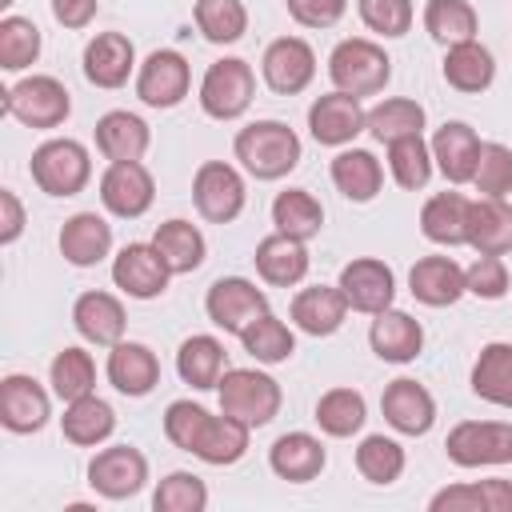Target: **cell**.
Listing matches in <instances>:
<instances>
[{
	"label": "cell",
	"instance_id": "ac0fdd59",
	"mask_svg": "<svg viewBox=\"0 0 512 512\" xmlns=\"http://www.w3.org/2000/svg\"><path fill=\"white\" fill-rule=\"evenodd\" d=\"M380 412H384V424L400 436H428L436 424V400L412 376H396L392 384H384Z\"/></svg>",
	"mask_w": 512,
	"mask_h": 512
},
{
	"label": "cell",
	"instance_id": "836d02e7",
	"mask_svg": "<svg viewBox=\"0 0 512 512\" xmlns=\"http://www.w3.org/2000/svg\"><path fill=\"white\" fill-rule=\"evenodd\" d=\"M468 384H472V396H480L484 404L512 412V340L484 344L480 356L472 360Z\"/></svg>",
	"mask_w": 512,
	"mask_h": 512
},
{
	"label": "cell",
	"instance_id": "7c38bea8",
	"mask_svg": "<svg viewBox=\"0 0 512 512\" xmlns=\"http://www.w3.org/2000/svg\"><path fill=\"white\" fill-rule=\"evenodd\" d=\"M188 88H192V68L176 48H156L136 68V96L148 108L168 112L188 96Z\"/></svg>",
	"mask_w": 512,
	"mask_h": 512
},
{
	"label": "cell",
	"instance_id": "2e32d148",
	"mask_svg": "<svg viewBox=\"0 0 512 512\" xmlns=\"http://www.w3.org/2000/svg\"><path fill=\"white\" fill-rule=\"evenodd\" d=\"M260 76L276 96H300L316 80V52L304 36H280L260 56Z\"/></svg>",
	"mask_w": 512,
	"mask_h": 512
},
{
	"label": "cell",
	"instance_id": "44dd1931",
	"mask_svg": "<svg viewBox=\"0 0 512 512\" xmlns=\"http://www.w3.org/2000/svg\"><path fill=\"white\" fill-rule=\"evenodd\" d=\"M368 348L384 364H412L424 352V324L404 308H384L368 324Z\"/></svg>",
	"mask_w": 512,
	"mask_h": 512
},
{
	"label": "cell",
	"instance_id": "e575fe53",
	"mask_svg": "<svg viewBox=\"0 0 512 512\" xmlns=\"http://www.w3.org/2000/svg\"><path fill=\"white\" fill-rule=\"evenodd\" d=\"M60 432H64V440L76 444V448H100V444L116 432V412H112L108 400H100L96 392H88V396L64 404Z\"/></svg>",
	"mask_w": 512,
	"mask_h": 512
},
{
	"label": "cell",
	"instance_id": "7dc6e473",
	"mask_svg": "<svg viewBox=\"0 0 512 512\" xmlns=\"http://www.w3.org/2000/svg\"><path fill=\"white\" fill-rule=\"evenodd\" d=\"M384 148H388V172L404 192H420L432 180L436 160H432V144L424 136H404V140H392Z\"/></svg>",
	"mask_w": 512,
	"mask_h": 512
},
{
	"label": "cell",
	"instance_id": "74e56055",
	"mask_svg": "<svg viewBox=\"0 0 512 512\" xmlns=\"http://www.w3.org/2000/svg\"><path fill=\"white\" fill-rule=\"evenodd\" d=\"M248 436H252V428H248L244 420H236V416H228V412L208 416V424H204V432H200L192 456L204 460V464H212V468H228V464L244 460Z\"/></svg>",
	"mask_w": 512,
	"mask_h": 512
},
{
	"label": "cell",
	"instance_id": "ffe728a7",
	"mask_svg": "<svg viewBox=\"0 0 512 512\" xmlns=\"http://www.w3.org/2000/svg\"><path fill=\"white\" fill-rule=\"evenodd\" d=\"M72 328L80 332V340H88L96 348H112V344L124 340L128 312H124L120 296H112L104 288H88L72 304Z\"/></svg>",
	"mask_w": 512,
	"mask_h": 512
},
{
	"label": "cell",
	"instance_id": "30bf717a",
	"mask_svg": "<svg viewBox=\"0 0 512 512\" xmlns=\"http://www.w3.org/2000/svg\"><path fill=\"white\" fill-rule=\"evenodd\" d=\"M156 200V176L144 160H116L100 172V204L116 220H140Z\"/></svg>",
	"mask_w": 512,
	"mask_h": 512
},
{
	"label": "cell",
	"instance_id": "83f0119b",
	"mask_svg": "<svg viewBox=\"0 0 512 512\" xmlns=\"http://www.w3.org/2000/svg\"><path fill=\"white\" fill-rule=\"evenodd\" d=\"M324 464H328V448H324L320 436H312V432H284V436H276L272 448H268V468H272L280 480H288V484H308V480H316V476L324 472Z\"/></svg>",
	"mask_w": 512,
	"mask_h": 512
},
{
	"label": "cell",
	"instance_id": "484cf974",
	"mask_svg": "<svg viewBox=\"0 0 512 512\" xmlns=\"http://www.w3.org/2000/svg\"><path fill=\"white\" fill-rule=\"evenodd\" d=\"M408 292L424 304V308H452L460 296H468L464 288V268L452 256H420L408 268Z\"/></svg>",
	"mask_w": 512,
	"mask_h": 512
},
{
	"label": "cell",
	"instance_id": "52a82bcc",
	"mask_svg": "<svg viewBox=\"0 0 512 512\" xmlns=\"http://www.w3.org/2000/svg\"><path fill=\"white\" fill-rule=\"evenodd\" d=\"M444 456L456 468L512 464V420H460L444 440Z\"/></svg>",
	"mask_w": 512,
	"mask_h": 512
},
{
	"label": "cell",
	"instance_id": "9a60e30c",
	"mask_svg": "<svg viewBox=\"0 0 512 512\" xmlns=\"http://www.w3.org/2000/svg\"><path fill=\"white\" fill-rule=\"evenodd\" d=\"M172 268L164 264V256L156 252V244H124L112 256V284L128 296V300H156L168 292Z\"/></svg>",
	"mask_w": 512,
	"mask_h": 512
},
{
	"label": "cell",
	"instance_id": "d590c367",
	"mask_svg": "<svg viewBox=\"0 0 512 512\" xmlns=\"http://www.w3.org/2000/svg\"><path fill=\"white\" fill-rule=\"evenodd\" d=\"M152 244H156V252L164 256V264L172 268V276H188V272H196V268L204 264V256H208V240H204V232H200L192 220H180V216L156 224Z\"/></svg>",
	"mask_w": 512,
	"mask_h": 512
},
{
	"label": "cell",
	"instance_id": "f907efd6",
	"mask_svg": "<svg viewBox=\"0 0 512 512\" xmlns=\"http://www.w3.org/2000/svg\"><path fill=\"white\" fill-rule=\"evenodd\" d=\"M472 188L480 196H508L512 192V148L508 144H500V140H484L480 144Z\"/></svg>",
	"mask_w": 512,
	"mask_h": 512
},
{
	"label": "cell",
	"instance_id": "b9f144b4",
	"mask_svg": "<svg viewBox=\"0 0 512 512\" xmlns=\"http://www.w3.org/2000/svg\"><path fill=\"white\" fill-rule=\"evenodd\" d=\"M424 32L440 48H452V44L476 40L480 16H476V8L468 0H428L424 4Z\"/></svg>",
	"mask_w": 512,
	"mask_h": 512
},
{
	"label": "cell",
	"instance_id": "5b68a950",
	"mask_svg": "<svg viewBox=\"0 0 512 512\" xmlns=\"http://www.w3.org/2000/svg\"><path fill=\"white\" fill-rule=\"evenodd\" d=\"M28 172H32V180H36V188L44 196H56L60 200V196H76V192L88 188V180H92V156H88V148L80 140L52 136V140H44L32 152Z\"/></svg>",
	"mask_w": 512,
	"mask_h": 512
},
{
	"label": "cell",
	"instance_id": "603a6c76",
	"mask_svg": "<svg viewBox=\"0 0 512 512\" xmlns=\"http://www.w3.org/2000/svg\"><path fill=\"white\" fill-rule=\"evenodd\" d=\"M432 160H436V172L448 180V184H472V172H476V160H480V136L472 124L464 120H444L436 132H432Z\"/></svg>",
	"mask_w": 512,
	"mask_h": 512
},
{
	"label": "cell",
	"instance_id": "d6986e66",
	"mask_svg": "<svg viewBox=\"0 0 512 512\" xmlns=\"http://www.w3.org/2000/svg\"><path fill=\"white\" fill-rule=\"evenodd\" d=\"M84 80L92 88H124L128 76H136V44L124 36V32H96L88 44H84Z\"/></svg>",
	"mask_w": 512,
	"mask_h": 512
},
{
	"label": "cell",
	"instance_id": "7bdbcfd3",
	"mask_svg": "<svg viewBox=\"0 0 512 512\" xmlns=\"http://www.w3.org/2000/svg\"><path fill=\"white\" fill-rule=\"evenodd\" d=\"M192 20H196V32L208 44H220V48L244 40V32H248L244 0H196L192 4Z\"/></svg>",
	"mask_w": 512,
	"mask_h": 512
},
{
	"label": "cell",
	"instance_id": "c3c4849f",
	"mask_svg": "<svg viewBox=\"0 0 512 512\" xmlns=\"http://www.w3.org/2000/svg\"><path fill=\"white\" fill-rule=\"evenodd\" d=\"M40 48H44L40 28H36L28 16L8 12V16L0 20V68H4V72H24V68H32V64L40 60Z\"/></svg>",
	"mask_w": 512,
	"mask_h": 512
},
{
	"label": "cell",
	"instance_id": "cb8c5ba5",
	"mask_svg": "<svg viewBox=\"0 0 512 512\" xmlns=\"http://www.w3.org/2000/svg\"><path fill=\"white\" fill-rule=\"evenodd\" d=\"M104 372H108V384L120 396L140 400V396H148L160 384V356L148 344H140V340H120V344L108 348Z\"/></svg>",
	"mask_w": 512,
	"mask_h": 512
},
{
	"label": "cell",
	"instance_id": "ab89813d",
	"mask_svg": "<svg viewBox=\"0 0 512 512\" xmlns=\"http://www.w3.org/2000/svg\"><path fill=\"white\" fill-rule=\"evenodd\" d=\"M272 224H276V232L308 244L324 228V208L308 188H284L272 200Z\"/></svg>",
	"mask_w": 512,
	"mask_h": 512
},
{
	"label": "cell",
	"instance_id": "f35d334b",
	"mask_svg": "<svg viewBox=\"0 0 512 512\" xmlns=\"http://www.w3.org/2000/svg\"><path fill=\"white\" fill-rule=\"evenodd\" d=\"M424 124H428V112L412 96H384L380 104L368 108V132L380 144H392L404 136H424Z\"/></svg>",
	"mask_w": 512,
	"mask_h": 512
},
{
	"label": "cell",
	"instance_id": "f546056e",
	"mask_svg": "<svg viewBox=\"0 0 512 512\" xmlns=\"http://www.w3.org/2000/svg\"><path fill=\"white\" fill-rule=\"evenodd\" d=\"M328 176H332L336 192L352 204H372L384 188V164L368 148H340L328 164Z\"/></svg>",
	"mask_w": 512,
	"mask_h": 512
},
{
	"label": "cell",
	"instance_id": "ee69618b",
	"mask_svg": "<svg viewBox=\"0 0 512 512\" xmlns=\"http://www.w3.org/2000/svg\"><path fill=\"white\" fill-rule=\"evenodd\" d=\"M240 348H244L256 364H284V360H292V352H296V336H292V328H288L280 316L264 312V316H256V320L240 332Z\"/></svg>",
	"mask_w": 512,
	"mask_h": 512
},
{
	"label": "cell",
	"instance_id": "4316f807",
	"mask_svg": "<svg viewBox=\"0 0 512 512\" xmlns=\"http://www.w3.org/2000/svg\"><path fill=\"white\" fill-rule=\"evenodd\" d=\"M56 244L72 268H96L104 256H112V224L100 212H76L64 220Z\"/></svg>",
	"mask_w": 512,
	"mask_h": 512
},
{
	"label": "cell",
	"instance_id": "3957f363",
	"mask_svg": "<svg viewBox=\"0 0 512 512\" xmlns=\"http://www.w3.org/2000/svg\"><path fill=\"white\" fill-rule=\"evenodd\" d=\"M216 396H220V412L244 420L248 428L272 424L280 416V404H284L280 380L260 372V368H228L216 384Z\"/></svg>",
	"mask_w": 512,
	"mask_h": 512
},
{
	"label": "cell",
	"instance_id": "f6af8a7d",
	"mask_svg": "<svg viewBox=\"0 0 512 512\" xmlns=\"http://www.w3.org/2000/svg\"><path fill=\"white\" fill-rule=\"evenodd\" d=\"M48 384H52L56 400H64V404L96 392V360H92V352H84L76 344L60 348L52 356V364H48Z\"/></svg>",
	"mask_w": 512,
	"mask_h": 512
},
{
	"label": "cell",
	"instance_id": "680465c9",
	"mask_svg": "<svg viewBox=\"0 0 512 512\" xmlns=\"http://www.w3.org/2000/svg\"><path fill=\"white\" fill-rule=\"evenodd\" d=\"M96 12H100V0H52V16H56V24L68 28V32L88 28V24L96 20Z\"/></svg>",
	"mask_w": 512,
	"mask_h": 512
},
{
	"label": "cell",
	"instance_id": "8992f818",
	"mask_svg": "<svg viewBox=\"0 0 512 512\" xmlns=\"http://www.w3.org/2000/svg\"><path fill=\"white\" fill-rule=\"evenodd\" d=\"M252 96H256V72L248 60L240 56H220L204 68L200 76V108L204 116L212 120H240L248 108H252Z\"/></svg>",
	"mask_w": 512,
	"mask_h": 512
},
{
	"label": "cell",
	"instance_id": "7402d4cb",
	"mask_svg": "<svg viewBox=\"0 0 512 512\" xmlns=\"http://www.w3.org/2000/svg\"><path fill=\"white\" fill-rule=\"evenodd\" d=\"M348 300H344V292H340V284H308V288H300L296 296H292V308H288V316H292V324L304 332V336H336L340 328H344V320H348Z\"/></svg>",
	"mask_w": 512,
	"mask_h": 512
},
{
	"label": "cell",
	"instance_id": "681fc988",
	"mask_svg": "<svg viewBox=\"0 0 512 512\" xmlns=\"http://www.w3.org/2000/svg\"><path fill=\"white\" fill-rule=\"evenodd\" d=\"M156 512H204L208 508V484L196 472H168L152 488Z\"/></svg>",
	"mask_w": 512,
	"mask_h": 512
},
{
	"label": "cell",
	"instance_id": "f1b7e54d",
	"mask_svg": "<svg viewBox=\"0 0 512 512\" xmlns=\"http://www.w3.org/2000/svg\"><path fill=\"white\" fill-rule=\"evenodd\" d=\"M92 140H96V152L108 164H116V160H144V152L152 144V128L136 112H128V108H112V112H104L96 120Z\"/></svg>",
	"mask_w": 512,
	"mask_h": 512
},
{
	"label": "cell",
	"instance_id": "60d3db41",
	"mask_svg": "<svg viewBox=\"0 0 512 512\" xmlns=\"http://www.w3.org/2000/svg\"><path fill=\"white\" fill-rule=\"evenodd\" d=\"M368 420V400L356 392V388H328L320 400H316V424L324 436L332 440H348L364 428Z\"/></svg>",
	"mask_w": 512,
	"mask_h": 512
},
{
	"label": "cell",
	"instance_id": "8d00e7d4",
	"mask_svg": "<svg viewBox=\"0 0 512 512\" xmlns=\"http://www.w3.org/2000/svg\"><path fill=\"white\" fill-rule=\"evenodd\" d=\"M176 372L188 388L196 392H208L220 384V376L228 372V356H224V344L208 332L200 336H188L180 348H176Z\"/></svg>",
	"mask_w": 512,
	"mask_h": 512
},
{
	"label": "cell",
	"instance_id": "7a4b0ae2",
	"mask_svg": "<svg viewBox=\"0 0 512 512\" xmlns=\"http://www.w3.org/2000/svg\"><path fill=\"white\" fill-rule=\"evenodd\" d=\"M328 80L336 92L348 96H376L392 80V56L368 40V36H348L328 52Z\"/></svg>",
	"mask_w": 512,
	"mask_h": 512
},
{
	"label": "cell",
	"instance_id": "816d5d0a",
	"mask_svg": "<svg viewBox=\"0 0 512 512\" xmlns=\"http://www.w3.org/2000/svg\"><path fill=\"white\" fill-rule=\"evenodd\" d=\"M356 12L364 20V28L376 32V36H384V40L408 36L412 32V20H416L412 0H356Z\"/></svg>",
	"mask_w": 512,
	"mask_h": 512
},
{
	"label": "cell",
	"instance_id": "bcb514c9",
	"mask_svg": "<svg viewBox=\"0 0 512 512\" xmlns=\"http://www.w3.org/2000/svg\"><path fill=\"white\" fill-rule=\"evenodd\" d=\"M404 464H408V456H404L400 440H392L384 432H372V436H364L356 444V472L368 484H380V488L396 484L404 476Z\"/></svg>",
	"mask_w": 512,
	"mask_h": 512
},
{
	"label": "cell",
	"instance_id": "d4e9b609",
	"mask_svg": "<svg viewBox=\"0 0 512 512\" xmlns=\"http://www.w3.org/2000/svg\"><path fill=\"white\" fill-rule=\"evenodd\" d=\"M252 264H256V276L268 288H296L308 276L312 256H308V244L304 240H292L284 232H272V236H264L256 244Z\"/></svg>",
	"mask_w": 512,
	"mask_h": 512
},
{
	"label": "cell",
	"instance_id": "6da1fadb",
	"mask_svg": "<svg viewBox=\"0 0 512 512\" xmlns=\"http://www.w3.org/2000/svg\"><path fill=\"white\" fill-rule=\"evenodd\" d=\"M300 136L284 120H252L236 132L232 156L252 180H284L300 164Z\"/></svg>",
	"mask_w": 512,
	"mask_h": 512
},
{
	"label": "cell",
	"instance_id": "94428289",
	"mask_svg": "<svg viewBox=\"0 0 512 512\" xmlns=\"http://www.w3.org/2000/svg\"><path fill=\"white\" fill-rule=\"evenodd\" d=\"M12 4H16V0H0V8H12Z\"/></svg>",
	"mask_w": 512,
	"mask_h": 512
},
{
	"label": "cell",
	"instance_id": "6f0895ef",
	"mask_svg": "<svg viewBox=\"0 0 512 512\" xmlns=\"http://www.w3.org/2000/svg\"><path fill=\"white\" fill-rule=\"evenodd\" d=\"M24 224H28V216H24L20 196L12 188H0V248H12L24 236Z\"/></svg>",
	"mask_w": 512,
	"mask_h": 512
},
{
	"label": "cell",
	"instance_id": "9c48e42d",
	"mask_svg": "<svg viewBox=\"0 0 512 512\" xmlns=\"http://www.w3.org/2000/svg\"><path fill=\"white\" fill-rule=\"evenodd\" d=\"M88 484L104 500H132L148 484V456L132 444L96 448L88 460Z\"/></svg>",
	"mask_w": 512,
	"mask_h": 512
},
{
	"label": "cell",
	"instance_id": "277c9868",
	"mask_svg": "<svg viewBox=\"0 0 512 512\" xmlns=\"http://www.w3.org/2000/svg\"><path fill=\"white\" fill-rule=\"evenodd\" d=\"M4 112L24 124V128H36V132H52L60 128L68 116H72V96L68 88L48 76V72H36V76H24L16 80L12 88H4Z\"/></svg>",
	"mask_w": 512,
	"mask_h": 512
},
{
	"label": "cell",
	"instance_id": "db71d44e",
	"mask_svg": "<svg viewBox=\"0 0 512 512\" xmlns=\"http://www.w3.org/2000/svg\"><path fill=\"white\" fill-rule=\"evenodd\" d=\"M464 288H468V296H480V300H504L512 292L504 256H476L464 268Z\"/></svg>",
	"mask_w": 512,
	"mask_h": 512
},
{
	"label": "cell",
	"instance_id": "e0dca14e",
	"mask_svg": "<svg viewBox=\"0 0 512 512\" xmlns=\"http://www.w3.org/2000/svg\"><path fill=\"white\" fill-rule=\"evenodd\" d=\"M340 292L348 300L352 312H364V316H376L384 308H392L396 300V272L376 260V256H356L340 268Z\"/></svg>",
	"mask_w": 512,
	"mask_h": 512
},
{
	"label": "cell",
	"instance_id": "8fae6325",
	"mask_svg": "<svg viewBox=\"0 0 512 512\" xmlns=\"http://www.w3.org/2000/svg\"><path fill=\"white\" fill-rule=\"evenodd\" d=\"M204 312L220 332L240 336L256 316L268 312V292L256 288L248 276H220L204 292Z\"/></svg>",
	"mask_w": 512,
	"mask_h": 512
},
{
	"label": "cell",
	"instance_id": "5bb4252c",
	"mask_svg": "<svg viewBox=\"0 0 512 512\" xmlns=\"http://www.w3.org/2000/svg\"><path fill=\"white\" fill-rule=\"evenodd\" d=\"M52 396L36 376L8 372L0 380V424L16 436H32L52 420Z\"/></svg>",
	"mask_w": 512,
	"mask_h": 512
},
{
	"label": "cell",
	"instance_id": "9f6ffc18",
	"mask_svg": "<svg viewBox=\"0 0 512 512\" xmlns=\"http://www.w3.org/2000/svg\"><path fill=\"white\" fill-rule=\"evenodd\" d=\"M428 508H432V512H484L476 484H448V488L432 492Z\"/></svg>",
	"mask_w": 512,
	"mask_h": 512
},
{
	"label": "cell",
	"instance_id": "11a10c76",
	"mask_svg": "<svg viewBox=\"0 0 512 512\" xmlns=\"http://www.w3.org/2000/svg\"><path fill=\"white\" fill-rule=\"evenodd\" d=\"M288 16L300 24V28H332L340 24V16L348 12V0H284Z\"/></svg>",
	"mask_w": 512,
	"mask_h": 512
},
{
	"label": "cell",
	"instance_id": "ba28073f",
	"mask_svg": "<svg viewBox=\"0 0 512 512\" xmlns=\"http://www.w3.org/2000/svg\"><path fill=\"white\" fill-rule=\"evenodd\" d=\"M192 204L208 224H232L248 204V184L236 164L204 160L192 176Z\"/></svg>",
	"mask_w": 512,
	"mask_h": 512
},
{
	"label": "cell",
	"instance_id": "d6a6232c",
	"mask_svg": "<svg viewBox=\"0 0 512 512\" xmlns=\"http://www.w3.org/2000/svg\"><path fill=\"white\" fill-rule=\"evenodd\" d=\"M468 208L472 200L464 192H436L420 208V232L424 240L440 248H460L468 244Z\"/></svg>",
	"mask_w": 512,
	"mask_h": 512
},
{
	"label": "cell",
	"instance_id": "91938a15",
	"mask_svg": "<svg viewBox=\"0 0 512 512\" xmlns=\"http://www.w3.org/2000/svg\"><path fill=\"white\" fill-rule=\"evenodd\" d=\"M484 512H512V480H476Z\"/></svg>",
	"mask_w": 512,
	"mask_h": 512
},
{
	"label": "cell",
	"instance_id": "f5cc1de1",
	"mask_svg": "<svg viewBox=\"0 0 512 512\" xmlns=\"http://www.w3.org/2000/svg\"><path fill=\"white\" fill-rule=\"evenodd\" d=\"M208 416L212 412L204 404H196V400H172L164 408V436H168V444H176L180 452H192L200 432H204V424H208Z\"/></svg>",
	"mask_w": 512,
	"mask_h": 512
},
{
	"label": "cell",
	"instance_id": "1f68e13d",
	"mask_svg": "<svg viewBox=\"0 0 512 512\" xmlns=\"http://www.w3.org/2000/svg\"><path fill=\"white\" fill-rule=\"evenodd\" d=\"M440 76H444L448 88H456V92H464V96H480V92H488L492 80H496V56H492L480 40L452 44V48H444Z\"/></svg>",
	"mask_w": 512,
	"mask_h": 512
},
{
	"label": "cell",
	"instance_id": "4fadbf2b",
	"mask_svg": "<svg viewBox=\"0 0 512 512\" xmlns=\"http://www.w3.org/2000/svg\"><path fill=\"white\" fill-rule=\"evenodd\" d=\"M308 132L324 148H348L360 132H368V108L360 104V96L332 88L308 104Z\"/></svg>",
	"mask_w": 512,
	"mask_h": 512
},
{
	"label": "cell",
	"instance_id": "4dcf8cb0",
	"mask_svg": "<svg viewBox=\"0 0 512 512\" xmlns=\"http://www.w3.org/2000/svg\"><path fill=\"white\" fill-rule=\"evenodd\" d=\"M468 248L476 256L512 252V204L504 196H476L468 208Z\"/></svg>",
	"mask_w": 512,
	"mask_h": 512
}]
</instances>
